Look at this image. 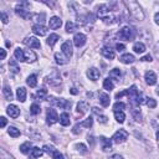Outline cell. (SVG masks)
<instances>
[{
	"label": "cell",
	"mask_w": 159,
	"mask_h": 159,
	"mask_svg": "<svg viewBox=\"0 0 159 159\" xmlns=\"http://www.w3.org/2000/svg\"><path fill=\"white\" fill-rule=\"evenodd\" d=\"M67 58H68V57L64 56V54H60V52H56V54H55V60H56V62H57L58 65H66V64L68 62Z\"/></svg>",
	"instance_id": "7402d4cb"
},
{
	"label": "cell",
	"mask_w": 159,
	"mask_h": 159,
	"mask_svg": "<svg viewBox=\"0 0 159 159\" xmlns=\"http://www.w3.org/2000/svg\"><path fill=\"white\" fill-rule=\"evenodd\" d=\"M40 112H41V108H40L39 105H36V103L31 105V107H30V113H31V114L36 116V114H39Z\"/></svg>",
	"instance_id": "b9f144b4"
},
{
	"label": "cell",
	"mask_w": 159,
	"mask_h": 159,
	"mask_svg": "<svg viewBox=\"0 0 159 159\" xmlns=\"http://www.w3.org/2000/svg\"><path fill=\"white\" fill-rule=\"evenodd\" d=\"M88 109H90V103H88L87 101H80V102L77 103V112H78V113L83 114V113H86Z\"/></svg>",
	"instance_id": "2e32d148"
},
{
	"label": "cell",
	"mask_w": 159,
	"mask_h": 159,
	"mask_svg": "<svg viewBox=\"0 0 159 159\" xmlns=\"http://www.w3.org/2000/svg\"><path fill=\"white\" fill-rule=\"evenodd\" d=\"M109 13H111V11H109V9H108V5H106V4L97 6V15H98V17L103 19V17H105L107 14H109Z\"/></svg>",
	"instance_id": "9a60e30c"
},
{
	"label": "cell",
	"mask_w": 159,
	"mask_h": 159,
	"mask_svg": "<svg viewBox=\"0 0 159 159\" xmlns=\"http://www.w3.org/2000/svg\"><path fill=\"white\" fill-rule=\"evenodd\" d=\"M87 76L90 80H92V81H97V80L99 78V76H101V72H99V70H97L96 67H92L87 71Z\"/></svg>",
	"instance_id": "5bb4252c"
},
{
	"label": "cell",
	"mask_w": 159,
	"mask_h": 159,
	"mask_svg": "<svg viewBox=\"0 0 159 159\" xmlns=\"http://www.w3.org/2000/svg\"><path fill=\"white\" fill-rule=\"evenodd\" d=\"M31 149H32V144L30 142H25L20 146V150H21V153H24V154H28L29 152H31Z\"/></svg>",
	"instance_id": "1f68e13d"
},
{
	"label": "cell",
	"mask_w": 159,
	"mask_h": 159,
	"mask_svg": "<svg viewBox=\"0 0 159 159\" xmlns=\"http://www.w3.org/2000/svg\"><path fill=\"white\" fill-rule=\"evenodd\" d=\"M14 56L16 57V60H17V61H20V62L26 61V60H25V51H24L23 49H20V47H17V49L15 50Z\"/></svg>",
	"instance_id": "603a6c76"
},
{
	"label": "cell",
	"mask_w": 159,
	"mask_h": 159,
	"mask_svg": "<svg viewBox=\"0 0 159 159\" xmlns=\"http://www.w3.org/2000/svg\"><path fill=\"white\" fill-rule=\"evenodd\" d=\"M46 82L50 83L51 86H57V85L61 83V80H60V77H58V73L55 72V77H52V76L50 75V76L46 78Z\"/></svg>",
	"instance_id": "44dd1931"
},
{
	"label": "cell",
	"mask_w": 159,
	"mask_h": 159,
	"mask_svg": "<svg viewBox=\"0 0 159 159\" xmlns=\"http://www.w3.org/2000/svg\"><path fill=\"white\" fill-rule=\"evenodd\" d=\"M157 139H158V142H159V129H158V132H157Z\"/></svg>",
	"instance_id": "e7e4bbea"
},
{
	"label": "cell",
	"mask_w": 159,
	"mask_h": 159,
	"mask_svg": "<svg viewBox=\"0 0 159 159\" xmlns=\"http://www.w3.org/2000/svg\"><path fill=\"white\" fill-rule=\"evenodd\" d=\"M46 119H47V123L49 124H55L57 121H58V114H57V112L55 111V109H52V108H49L47 109V116H46Z\"/></svg>",
	"instance_id": "ba28073f"
},
{
	"label": "cell",
	"mask_w": 159,
	"mask_h": 159,
	"mask_svg": "<svg viewBox=\"0 0 159 159\" xmlns=\"http://www.w3.org/2000/svg\"><path fill=\"white\" fill-rule=\"evenodd\" d=\"M99 141H101V143H102V149H103V152L111 150V148H112L111 139H108V138H106V137H99Z\"/></svg>",
	"instance_id": "e0dca14e"
},
{
	"label": "cell",
	"mask_w": 159,
	"mask_h": 159,
	"mask_svg": "<svg viewBox=\"0 0 159 159\" xmlns=\"http://www.w3.org/2000/svg\"><path fill=\"white\" fill-rule=\"evenodd\" d=\"M154 54H155V56L159 58V43H157L155 46H154Z\"/></svg>",
	"instance_id": "11a10c76"
},
{
	"label": "cell",
	"mask_w": 159,
	"mask_h": 159,
	"mask_svg": "<svg viewBox=\"0 0 159 159\" xmlns=\"http://www.w3.org/2000/svg\"><path fill=\"white\" fill-rule=\"evenodd\" d=\"M0 55H2V56H0V58L5 60V57H6V51H5L4 49H0Z\"/></svg>",
	"instance_id": "680465c9"
},
{
	"label": "cell",
	"mask_w": 159,
	"mask_h": 159,
	"mask_svg": "<svg viewBox=\"0 0 159 159\" xmlns=\"http://www.w3.org/2000/svg\"><path fill=\"white\" fill-rule=\"evenodd\" d=\"M49 101L51 102V105H54V106H56V107H60V108H62V109H70L71 106H72L71 101H67V99H65V98L50 97Z\"/></svg>",
	"instance_id": "3957f363"
},
{
	"label": "cell",
	"mask_w": 159,
	"mask_h": 159,
	"mask_svg": "<svg viewBox=\"0 0 159 159\" xmlns=\"http://www.w3.org/2000/svg\"><path fill=\"white\" fill-rule=\"evenodd\" d=\"M6 123H8V119H6L5 117H2V118H0V127L4 128V127L6 126Z\"/></svg>",
	"instance_id": "816d5d0a"
},
{
	"label": "cell",
	"mask_w": 159,
	"mask_h": 159,
	"mask_svg": "<svg viewBox=\"0 0 159 159\" xmlns=\"http://www.w3.org/2000/svg\"><path fill=\"white\" fill-rule=\"evenodd\" d=\"M114 118L118 123H123L126 119V114L123 111H117V112H114Z\"/></svg>",
	"instance_id": "f546056e"
},
{
	"label": "cell",
	"mask_w": 159,
	"mask_h": 159,
	"mask_svg": "<svg viewBox=\"0 0 159 159\" xmlns=\"http://www.w3.org/2000/svg\"><path fill=\"white\" fill-rule=\"evenodd\" d=\"M88 142H91V144H93V137H90V135H88Z\"/></svg>",
	"instance_id": "be15d7a7"
},
{
	"label": "cell",
	"mask_w": 159,
	"mask_h": 159,
	"mask_svg": "<svg viewBox=\"0 0 159 159\" xmlns=\"http://www.w3.org/2000/svg\"><path fill=\"white\" fill-rule=\"evenodd\" d=\"M76 148H77V150H78V152H81L82 154H86V153H87V148H86V146H85V144H82V143L76 144Z\"/></svg>",
	"instance_id": "c3c4849f"
},
{
	"label": "cell",
	"mask_w": 159,
	"mask_h": 159,
	"mask_svg": "<svg viewBox=\"0 0 159 159\" xmlns=\"http://www.w3.org/2000/svg\"><path fill=\"white\" fill-rule=\"evenodd\" d=\"M82 126H81V123H77L75 127H73V129H72V132L75 133V134H78V133H81V129H80V128H81Z\"/></svg>",
	"instance_id": "f907efd6"
},
{
	"label": "cell",
	"mask_w": 159,
	"mask_h": 159,
	"mask_svg": "<svg viewBox=\"0 0 159 159\" xmlns=\"http://www.w3.org/2000/svg\"><path fill=\"white\" fill-rule=\"evenodd\" d=\"M8 133H9L13 138H17V137H20V131H19L17 128H15V127H9Z\"/></svg>",
	"instance_id": "ab89813d"
},
{
	"label": "cell",
	"mask_w": 159,
	"mask_h": 159,
	"mask_svg": "<svg viewBox=\"0 0 159 159\" xmlns=\"http://www.w3.org/2000/svg\"><path fill=\"white\" fill-rule=\"evenodd\" d=\"M101 54H102V56L103 57H106V58H108V60H113L114 58V51L111 49V47H107V46H105V47H102V50H101Z\"/></svg>",
	"instance_id": "ac0fdd59"
},
{
	"label": "cell",
	"mask_w": 159,
	"mask_h": 159,
	"mask_svg": "<svg viewBox=\"0 0 159 159\" xmlns=\"http://www.w3.org/2000/svg\"><path fill=\"white\" fill-rule=\"evenodd\" d=\"M141 61H147V62H150V61H153V60H152V56H150V55H146V56H143V57L141 58Z\"/></svg>",
	"instance_id": "f5cc1de1"
},
{
	"label": "cell",
	"mask_w": 159,
	"mask_h": 159,
	"mask_svg": "<svg viewBox=\"0 0 159 159\" xmlns=\"http://www.w3.org/2000/svg\"><path fill=\"white\" fill-rule=\"evenodd\" d=\"M60 123H61L64 127L70 126V116H68V113L64 112L61 116H60Z\"/></svg>",
	"instance_id": "83f0119b"
},
{
	"label": "cell",
	"mask_w": 159,
	"mask_h": 159,
	"mask_svg": "<svg viewBox=\"0 0 159 159\" xmlns=\"http://www.w3.org/2000/svg\"><path fill=\"white\" fill-rule=\"evenodd\" d=\"M92 124H93V119H92V117H88V118L85 119L83 122H81V126H82V127H86V128H91Z\"/></svg>",
	"instance_id": "7bdbcfd3"
},
{
	"label": "cell",
	"mask_w": 159,
	"mask_h": 159,
	"mask_svg": "<svg viewBox=\"0 0 159 159\" xmlns=\"http://www.w3.org/2000/svg\"><path fill=\"white\" fill-rule=\"evenodd\" d=\"M134 56L132 54H124L122 55L121 57H119V61H121L122 64H126V65H129V64H133L134 62Z\"/></svg>",
	"instance_id": "d6986e66"
},
{
	"label": "cell",
	"mask_w": 159,
	"mask_h": 159,
	"mask_svg": "<svg viewBox=\"0 0 159 159\" xmlns=\"http://www.w3.org/2000/svg\"><path fill=\"white\" fill-rule=\"evenodd\" d=\"M146 105L149 108H155L157 107V102H155V99H153V98H146Z\"/></svg>",
	"instance_id": "bcb514c9"
},
{
	"label": "cell",
	"mask_w": 159,
	"mask_h": 159,
	"mask_svg": "<svg viewBox=\"0 0 159 159\" xmlns=\"http://www.w3.org/2000/svg\"><path fill=\"white\" fill-rule=\"evenodd\" d=\"M29 9H30V3L23 2V3H20V4L16 5V8H15V13H16L20 17H23V19L28 20V19H31V17H32V15L30 14Z\"/></svg>",
	"instance_id": "7a4b0ae2"
},
{
	"label": "cell",
	"mask_w": 159,
	"mask_h": 159,
	"mask_svg": "<svg viewBox=\"0 0 159 159\" xmlns=\"http://www.w3.org/2000/svg\"><path fill=\"white\" fill-rule=\"evenodd\" d=\"M78 29V25L75 24L73 21H67L66 23V31L67 32H75Z\"/></svg>",
	"instance_id": "8d00e7d4"
},
{
	"label": "cell",
	"mask_w": 159,
	"mask_h": 159,
	"mask_svg": "<svg viewBox=\"0 0 159 159\" xmlns=\"http://www.w3.org/2000/svg\"><path fill=\"white\" fill-rule=\"evenodd\" d=\"M26 83H28V86H30V87H36V85H37V77H36V75L29 76L28 80H26Z\"/></svg>",
	"instance_id": "e575fe53"
},
{
	"label": "cell",
	"mask_w": 159,
	"mask_h": 159,
	"mask_svg": "<svg viewBox=\"0 0 159 159\" xmlns=\"http://www.w3.org/2000/svg\"><path fill=\"white\" fill-rule=\"evenodd\" d=\"M6 112L11 118H17L20 116V108L17 106H15V105H10L8 107V109H6Z\"/></svg>",
	"instance_id": "4fadbf2b"
},
{
	"label": "cell",
	"mask_w": 159,
	"mask_h": 159,
	"mask_svg": "<svg viewBox=\"0 0 159 159\" xmlns=\"http://www.w3.org/2000/svg\"><path fill=\"white\" fill-rule=\"evenodd\" d=\"M134 35H135V31L129 28V26H124L119 30L118 32V37L121 40H126V41H131V40L134 39Z\"/></svg>",
	"instance_id": "277c9868"
},
{
	"label": "cell",
	"mask_w": 159,
	"mask_h": 159,
	"mask_svg": "<svg viewBox=\"0 0 159 159\" xmlns=\"http://www.w3.org/2000/svg\"><path fill=\"white\" fill-rule=\"evenodd\" d=\"M16 97L20 102H25L26 101V88L25 87H19L16 90Z\"/></svg>",
	"instance_id": "ffe728a7"
},
{
	"label": "cell",
	"mask_w": 159,
	"mask_h": 159,
	"mask_svg": "<svg viewBox=\"0 0 159 159\" xmlns=\"http://www.w3.org/2000/svg\"><path fill=\"white\" fill-rule=\"evenodd\" d=\"M113 87H114V83L112 82V80L108 77V78H106L105 81H103V88L106 90V91H112L113 90Z\"/></svg>",
	"instance_id": "d590c367"
},
{
	"label": "cell",
	"mask_w": 159,
	"mask_h": 159,
	"mask_svg": "<svg viewBox=\"0 0 159 159\" xmlns=\"http://www.w3.org/2000/svg\"><path fill=\"white\" fill-rule=\"evenodd\" d=\"M9 67H10V71H11L14 75L20 72V67H19V65H17V62L15 61V60H10V62H9Z\"/></svg>",
	"instance_id": "4dcf8cb0"
},
{
	"label": "cell",
	"mask_w": 159,
	"mask_h": 159,
	"mask_svg": "<svg viewBox=\"0 0 159 159\" xmlns=\"http://www.w3.org/2000/svg\"><path fill=\"white\" fill-rule=\"evenodd\" d=\"M32 32L39 36H45L47 34V28L44 25H40V24H35L32 26Z\"/></svg>",
	"instance_id": "30bf717a"
},
{
	"label": "cell",
	"mask_w": 159,
	"mask_h": 159,
	"mask_svg": "<svg viewBox=\"0 0 159 159\" xmlns=\"http://www.w3.org/2000/svg\"><path fill=\"white\" fill-rule=\"evenodd\" d=\"M109 96L107 93H99V102L103 107H108L109 106Z\"/></svg>",
	"instance_id": "d4e9b609"
},
{
	"label": "cell",
	"mask_w": 159,
	"mask_h": 159,
	"mask_svg": "<svg viewBox=\"0 0 159 159\" xmlns=\"http://www.w3.org/2000/svg\"><path fill=\"white\" fill-rule=\"evenodd\" d=\"M124 5L128 8V11L132 15V17H134L135 20H138V21H142V20H144V13H143L141 5H139L137 2L129 0V2L124 3Z\"/></svg>",
	"instance_id": "6da1fadb"
},
{
	"label": "cell",
	"mask_w": 159,
	"mask_h": 159,
	"mask_svg": "<svg viewBox=\"0 0 159 159\" xmlns=\"http://www.w3.org/2000/svg\"><path fill=\"white\" fill-rule=\"evenodd\" d=\"M157 75L153 72V71H148L146 72V82L149 85V86H153L157 83Z\"/></svg>",
	"instance_id": "7c38bea8"
},
{
	"label": "cell",
	"mask_w": 159,
	"mask_h": 159,
	"mask_svg": "<svg viewBox=\"0 0 159 159\" xmlns=\"http://www.w3.org/2000/svg\"><path fill=\"white\" fill-rule=\"evenodd\" d=\"M157 94L159 96V86H158V88H157Z\"/></svg>",
	"instance_id": "03108f58"
},
{
	"label": "cell",
	"mask_w": 159,
	"mask_h": 159,
	"mask_svg": "<svg viewBox=\"0 0 159 159\" xmlns=\"http://www.w3.org/2000/svg\"><path fill=\"white\" fill-rule=\"evenodd\" d=\"M119 77H121V70H119V68H113V70L109 72V78L119 80Z\"/></svg>",
	"instance_id": "60d3db41"
},
{
	"label": "cell",
	"mask_w": 159,
	"mask_h": 159,
	"mask_svg": "<svg viewBox=\"0 0 159 159\" xmlns=\"http://www.w3.org/2000/svg\"><path fill=\"white\" fill-rule=\"evenodd\" d=\"M3 94H4V97L6 99H9V101H11V99H13V92H11V88L8 85H5L3 87Z\"/></svg>",
	"instance_id": "d6a6232c"
},
{
	"label": "cell",
	"mask_w": 159,
	"mask_h": 159,
	"mask_svg": "<svg viewBox=\"0 0 159 159\" xmlns=\"http://www.w3.org/2000/svg\"><path fill=\"white\" fill-rule=\"evenodd\" d=\"M102 20H103V23H105V24H114V23H117V20H118V19H117L116 15H113L112 13H109V14H107Z\"/></svg>",
	"instance_id": "4316f807"
},
{
	"label": "cell",
	"mask_w": 159,
	"mask_h": 159,
	"mask_svg": "<svg viewBox=\"0 0 159 159\" xmlns=\"http://www.w3.org/2000/svg\"><path fill=\"white\" fill-rule=\"evenodd\" d=\"M98 122H101V123H107V117H106V116H101V117L98 116Z\"/></svg>",
	"instance_id": "9f6ffc18"
},
{
	"label": "cell",
	"mask_w": 159,
	"mask_h": 159,
	"mask_svg": "<svg viewBox=\"0 0 159 159\" xmlns=\"http://www.w3.org/2000/svg\"><path fill=\"white\" fill-rule=\"evenodd\" d=\"M154 20H155V24L159 25V13H155V15H154Z\"/></svg>",
	"instance_id": "94428289"
},
{
	"label": "cell",
	"mask_w": 159,
	"mask_h": 159,
	"mask_svg": "<svg viewBox=\"0 0 159 159\" xmlns=\"http://www.w3.org/2000/svg\"><path fill=\"white\" fill-rule=\"evenodd\" d=\"M86 41H87V37H86V35L82 34V32L76 34L75 37H73V44H75L76 47H82V46L86 44Z\"/></svg>",
	"instance_id": "52a82bcc"
},
{
	"label": "cell",
	"mask_w": 159,
	"mask_h": 159,
	"mask_svg": "<svg viewBox=\"0 0 159 159\" xmlns=\"http://www.w3.org/2000/svg\"><path fill=\"white\" fill-rule=\"evenodd\" d=\"M60 40V36L57 35V34H51L50 36H49V39H47V45H50V46H55V44Z\"/></svg>",
	"instance_id": "836d02e7"
},
{
	"label": "cell",
	"mask_w": 159,
	"mask_h": 159,
	"mask_svg": "<svg viewBox=\"0 0 159 159\" xmlns=\"http://www.w3.org/2000/svg\"><path fill=\"white\" fill-rule=\"evenodd\" d=\"M0 159H15L10 153H8L4 148H0Z\"/></svg>",
	"instance_id": "f35d334b"
},
{
	"label": "cell",
	"mask_w": 159,
	"mask_h": 159,
	"mask_svg": "<svg viewBox=\"0 0 159 159\" xmlns=\"http://www.w3.org/2000/svg\"><path fill=\"white\" fill-rule=\"evenodd\" d=\"M25 60L28 62H34V61H36V60H37V56H36V54L34 51L26 50L25 51Z\"/></svg>",
	"instance_id": "484cf974"
},
{
	"label": "cell",
	"mask_w": 159,
	"mask_h": 159,
	"mask_svg": "<svg viewBox=\"0 0 159 159\" xmlns=\"http://www.w3.org/2000/svg\"><path fill=\"white\" fill-rule=\"evenodd\" d=\"M51 157H52L54 159H64V155H62L61 153H60L58 150H55V152H54V154H52Z\"/></svg>",
	"instance_id": "681fc988"
},
{
	"label": "cell",
	"mask_w": 159,
	"mask_h": 159,
	"mask_svg": "<svg viewBox=\"0 0 159 159\" xmlns=\"http://www.w3.org/2000/svg\"><path fill=\"white\" fill-rule=\"evenodd\" d=\"M43 149H44V152H45V153H47L49 155H52V154H54V152L56 150V149H55L54 147H51V146H44V148H43Z\"/></svg>",
	"instance_id": "7dc6e473"
},
{
	"label": "cell",
	"mask_w": 159,
	"mask_h": 159,
	"mask_svg": "<svg viewBox=\"0 0 159 159\" xmlns=\"http://www.w3.org/2000/svg\"><path fill=\"white\" fill-rule=\"evenodd\" d=\"M128 139V132L127 131H124V129H119V131H117L114 134H113V137H112V141L114 142V143H123V142H126Z\"/></svg>",
	"instance_id": "5b68a950"
},
{
	"label": "cell",
	"mask_w": 159,
	"mask_h": 159,
	"mask_svg": "<svg viewBox=\"0 0 159 159\" xmlns=\"http://www.w3.org/2000/svg\"><path fill=\"white\" fill-rule=\"evenodd\" d=\"M44 153V149H40L37 147L32 148L31 152H30V159H36V158H40Z\"/></svg>",
	"instance_id": "cb8c5ba5"
},
{
	"label": "cell",
	"mask_w": 159,
	"mask_h": 159,
	"mask_svg": "<svg viewBox=\"0 0 159 159\" xmlns=\"http://www.w3.org/2000/svg\"><path fill=\"white\" fill-rule=\"evenodd\" d=\"M24 44L31 49H40L41 47V44H40V40H37L35 36H28L24 40Z\"/></svg>",
	"instance_id": "8992f818"
},
{
	"label": "cell",
	"mask_w": 159,
	"mask_h": 159,
	"mask_svg": "<svg viewBox=\"0 0 159 159\" xmlns=\"http://www.w3.org/2000/svg\"><path fill=\"white\" fill-rule=\"evenodd\" d=\"M124 108H126V105H124L123 102H116L114 106H113L114 112H117V111H123Z\"/></svg>",
	"instance_id": "f6af8a7d"
},
{
	"label": "cell",
	"mask_w": 159,
	"mask_h": 159,
	"mask_svg": "<svg viewBox=\"0 0 159 159\" xmlns=\"http://www.w3.org/2000/svg\"><path fill=\"white\" fill-rule=\"evenodd\" d=\"M32 19L35 20V21H37V24L43 25V23L45 21V14L41 13V14H34L32 15Z\"/></svg>",
	"instance_id": "74e56055"
},
{
	"label": "cell",
	"mask_w": 159,
	"mask_h": 159,
	"mask_svg": "<svg viewBox=\"0 0 159 159\" xmlns=\"http://www.w3.org/2000/svg\"><path fill=\"white\" fill-rule=\"evenodd\" d=\"M62 25V20L60 19L58 16H52L49 21V28L52 29V30H56V29H60Z\"/></svg>",
	"instance_id": "9c48e42d"
},
{
	"label": "cell",
	"mask_w": 159,
	"mask_h": 159,
	"mask_svg": "<svg viewBox=\"0 0 159 159\" xmlns=\"http://www.w3.org/2000/svg\"><path fill=\"white\" fill-rule=\"evenodd\" d=\"M71 93H72V94H77L78 92L76 91V88H71Z\"/></svg>",
	"instance_id": "6125c7cd"
},
{
	"label": "cell",
	"mask_w": 159,
	"mask_h": 159,
	"mask_svg": "<svg viewBox=\"0 0 159 159\" xmlns=\"http://www.w3.org/2000/svg\"><path fill=\"white\" fill-rule=\"evenodd\" d=\"M2 17H3V23H4V24H8V21H9V19H8V15H6V14H5L4 11L2 13Z\"/></svg>",
	"instance_id": "6f0895ef"
},
{
	"label": "cell",
	"mask_w": 159,
	"mask_h": 159,
	"mask_svg": "<svg viewBox=\"0 0 159 159\" xmlns=\"http://www.w3.org/2000/svg\"><path fill=\"white\" fill-rule=\"evenodd\" d=\"M133 51L137 54H143L146 51V45L143 43H135L133 45Z\"/></svg>",
	"instance_id": "f1b7e54d"
},
{
	"label": "cell",
	"mask_w": 159,
	"mask_h": 159,
	"mask_svg": "<svg viewBox=\"0 0 159 159\" xmlns=\"http://www.w3.org/2000/svg\"><path fill=\"white\" fill-rule=\"evenodd\" d=\"M116 49H117V51L119 52V51H123V50L126 49V46H124L123 44H116Z\"/></svg>",
	"instance_id": "db71d44e"
},
{
	"label": "cell",
	"mask_w": 159,
	"mask_h": 159,
	"mask_svg": "<svg viewBox=\"0 0 159 159\" xmlns=\"http://www.w3.org/2000/svg\"><path fill=\"white\" fill-rule=\"evenodd\" d=\"M108 159H123V157H122V155H119V154H113V155L109 157Z\"/></svg>",
	"instance_id": "91938a15"
},
{
	"label": "cell",
	"mask_w": 159,
	"mask_h": 159,
	"mask_svg": "<svg viewBox=\"0 0 159 159\" xmlns=\"http://www.w3.org/2000/svg\"><path fill=\"white\" fill-rule=\"evenodd\" d=\"M61 50H62V54L66 56V57H71L72 56V54H73V51H72V44L70 43V41H65L64 44H62V46H61Z\"/></svg>",
	"instance_id": "8fae6325"
},
{
	"label": "cell",
	"mask_w": 159,
	"mask_h": 159,
	"mask_svg": "<svg viewBox=\"0 0 159 159\" xmlns=\"http://www.w3.org/2000/svg\"><path fill=\"white\" fill-rule=\"evenodd\" d=\"M46 96H47V91H46V90H44V88L39 90V91L36 92V97H37V98H40V99H45V98H46Z\"/></svg>",
	"instance_id": "ee69618b"
}]
</instances>
